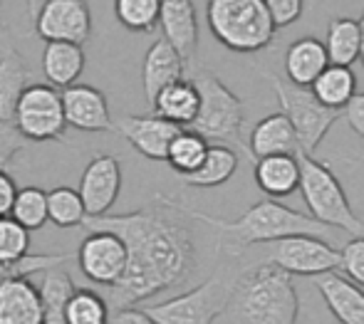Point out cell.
<instances>
[{"label":"cell","instance_id":"14","mask_svg":"<svg viewBox=\"0 0 364 324\" xmlns=\"http://www.w3.org/2000/svg\"><path fill=\"white\" fill-rule=\"evenodd\" d=\"M112 131L124 136L141 156L151 158V161H166L168 144L181 131V126L156 114H124L112 119Z\"/></svg>","mask_w":364,"mask_h":324},{"label":"cell","instance_id":"35","mask_svg":"<svg viewBox=\"0 0 364 324\" xmlns=\"http://www.w3.org/2000/svg\"><path fill=\"white\" fill-rule=\"evenodd\" d=\"M75 255L70 253H38V255H25V258L15 262H0V282L5 280H28L30 275H43L45 270L53 267H63L65 262H70Z\"/></svg>","mask_w":364,"mask_h":324},{"label":"cell","instance_id":"36","mask_svg":"<svg viewBox=\"0 0 364 324\" xmlns=\"http://www.w3.org/2000/svg\"><path fill=\"white\" fill-rule=\"evenodd\" d=\"M30 250V233L10 215L0 218V262H15Z\"/></svg>","mask_w":364,"mask_h":324},{"label":"cell","instance_id":"13","mask_svg":"<svg viewBox=\"0 0 364 324\" xmlns=\"http://www.w3.org/2000/svg\"><path fill=\"white\" fill-rule=\"evenodd\" d=\"M122 191V163L117 156L109 153H100L85 166L80 176V193L85 213L90 218L97 215H107L109 208L117 203Z\"/></svg>","mask_w":364,"mask_h":324},{"label":"cell","instance_id":"15","mask_svg":"<svg viewBox=\"0 0 364 324\" xmlns=\"http://www.w3.org/2000/svg\"><path fill=\"white\" fill-rule=\"evenodd\" d=\"M68 126L77 131L100 134L112 131V114L107 97L92 85H73L60 92Z\"/></svg>","mask_w":364,"mask_h":324},{"label":"cell","instance_id":"4","mask_svg":"<svg viewBox=\"0 0 364 324\" xmlns=\"http://www.w3.org/2000/svg\"><path fill=\"white\" fill-rule=\"evenodd\" d=\"M198 90V114L188 129L196 131L206 141H216L220 146L243 148L250 158L248 146L243 144V102L233 90L223 85L211 70L196 67L191 77Z\"/></svg>","mask_w":364,"mask_h":324},{"label":"cell","instance_id":"27","mask_svg":"<svg viewBox=\"0 0 364 324\" xmlns=\"http://www.w3.org/2000/svg\"><path fill=\"white\" fill-rule=\"evenodd\" d=\"M75 282L70 272L63 267H53V270L43 272V282L38 287L40 305H43L45 324H65V312L75 295Z\"/></svg>","mask_w":364,"mask_h":324},{"label":"cell","instance_id":"39","mask_svg":"<svg viewBox=\"0 0 364 324\" xmlns=\"http://www.w3.org/2000/svg\"><path fill=\"white\" fill-rule=\"evenodd\" d=\"M263 3H265V8H268L275 30L297 23L302 10H305V0H263Z\"/></svg>","mask_w":364,"mask_h":324},{"label":"cell","instance_id":"41","mask_svg":"<svg viewBox=\"0 0 364 324\" xmlns=\"http://www.w3.org/2000/svg\"><path fill=\"white\" fill-rule=\"evenodd\" d=\"M15 193H18V186H15L13 176H10L8 171H0V218L10 215Z\"/></svg>","mask_w":364,"mask_h":324},{"label":"cell","instance_id":"5","mask_svg":"<svg viewBox=\"0 0 364 324\" xmlns=\"http://www.w3.org/2000/svg\"><path fill=\"white\" fill-rule=\"evenodd\" d=\"M211 35L230 53H260L275 40L263 0H206Z\"/></svg>","mask_w":364,"mask_h":324},{"label":"cell","instance_id":"26","mask_svg":"<svg viewBox=\"0 0 364 324\" xmlns=\"http://www.w3.org/2000/svg\"><path fill=\"white\" fill-rule=\"evenodd\" d=\"M235 168H238V153H235V148L213 144V146H208L201 166H198L196 171L186 173V176H178V178H181L186 186H193V188H216V186H223L225 181H230Z\"/></svg>","mask_w":364,"mask_h":324},{"label":"cell","instance_id":"37","mask_svg":"<svg viewBox=\"0 0 364 324\" xmlns=\"http://www.w3.org/2000/svg\"><path fill=\"white\" fill-rule=\"evenodd\" d=\"M340 270L347 280L364 287V238H352L340 250Z\"/></svg>","mask_w":364,"mask_h":324},{"label":"cell","instance_id":"9","mask_svg":"<svg viewBox=\"0 0 364 324\" xmlns=\"http://www.w3.org/2000/svg\"><path fill=\"white\" fill-rule=\"evenodd\" d=\"M13 124L25 141H63L68 122L60 90L50 85H30L15 107Z\"/></svg>","mask_w":364,"mask_h":324},{"label":"cell","instance_id":"33","mask_svg":"<svg viewBox=\"0 0 364 324\" xmlns=\"http://www.w3.org/2000/svg\"><path fill=\"white\" fill-rule=\"evenodd\" d=\"M109 305L100 292L82 287L75 290L73 300L65 312V324H107L109 320Z\"/></svg>","mask_w":364,"mask_h":324},{"label":"cell","instance_id":"31","mask_svg":"<svg viewBox=\"0 0 364 324\" xmlns=\"http://www.w3.org/2000/svg\"><path fill=\"white\" fill-rule=\"evenodd\" d=\"M10 218L20 223L25 230H40L48 223V191L38 186H25L18 188L10 208Z\"/></svg>","mask_w":364,"mask_h":324},{"label":"cell","instance_id":"44","mask_svg":"<svg viewBox=\"0 0 364 324\" xmlns=\"http://www.w3.org/2000/svg\"><path fill=\"white\" fill-rule=\"evenodd\" d=\"M357 25H360V63L364 67V10H362V18L357 20Z\"/></svg>","mask_w":364,"mask_h":324},{"label":"cell","instance_id":"45","mask_svg":"<svg viewBox=\"0 0 364 324\" xmlns=\"http://www.w3.org/2000/svg\"><path fill=\"white\" fill-rule=\"evenodd\" d=\"M3 3H5V0H0V8H3Z\"/></svg>","mask_w":364,"mask_h":324},{"label":"cell","instance_id":"24","mask_svg":"<svg viewBox=\"0 0 364 324\" xmlns=\"http://www.w3.org/2000/svg\"><path fill=\"white\" fill-rule=\"evenodd\" d=\"M85 50L70 43H48L43 50V75L55 90H68L77 85L85 72Z\"/></svg>","mask_w":364,"mask_h":324},{"label":"cell","instance_id":"11","mask_svg":"<svg viewBox=\"0 0 364 324\" xmlns=\"http://www.w3.org/2000/svg\"><path fill=\"white\" fill-rule=\"evenodd\" d=\"M35 35L45 43L85 45L92 38V10L87 0H50L35 18Z\"/></svg>","mask_w":364,"mask_h":324},{"label":"cell","instance_id":"46","mask_svg":"<svg viewBox=\"0 0 364 324\" xmlns=\"http://www.w3.org/2000/svg\"><path fill=\"white\" fill-rule=\"evenodd\" d=\"M362 163H364V158H362Z\"/></svg>","mask_w":364,"mask_h":324},{"label":"cell","instance_id":"2","mask_svg":"<svg viewBox=\"0 0 364 324\" xmlns=\"http://www.w3.org/2000/svg\"><path fill=\"white\" fill-rule=\"evenodd\" d=\"M223 315L233 324H297L300 302L295 282L275 265H255L230 285Z\"/></svg>","mask_w":364,"mask_h":324},{"label":"cell","instance_id":"34","mask_svg":"<svg viewBox=\"0 0 364 324\" xmlns=\"http://www.w3.org/2000/svg\"><path fill=\"white\" fill-rule=\"evenodd\" d=\"M161 0H114V15L132 33H151L159 23Z\"/></svg>","mask_w":364,"mask_h":324},{"label":"cell","instance_id":"8","mask_svg":"<svg viewBox=\"0 0 364 324\" xmlns=\"http://www.w3.org/2000/svg\"><path fill=\"white\" fill-rule=\"evenodd\" d=\"M230 287L220 277L201 282L183 295L144 307L154 324H213L225 312Z\"/></svg>","mask_w":364,"mask_h":324},{"label":"cell","instance_id":"7","mask_svg":"<svg viewBox=\"0 0 364 324\" xmlns=\"http://www.w3.org/2000/svg\"><path fill=\"white\" fill-rule=\"evenodd\" d=\"M268 82L273 85L275 94H278L280 109L288 117L292 131H295L297 146L300 153L312 156L317 146L322 144V139L327 136V131L332 129L342 112L327 109L325 104L317 102V97L310 92V87H295L290 82H283L275 75H265Z\"/></svg>","mask_w":364,"mask_h":324},{"label":"cell","instance_id":"21","mask_svg":"<svg viewBox=\"0 0 364 324\" xmlns=\"http://www.w3.org/2000/svg\"><path fill=\"white\" fill-rule=\"evenodd\" d=\"M327 65H330L327 50L317 38L295 40L285 53V75L295 87H312V82L327 70Z\"/></svg>","mask_w":364,"mask_h":324},{"label":"cell","instance_id":"20","mask_svg":"<svg viewBox=\"0 0 364 324\" xmlns=\"http://www.w3.org/2000/svg\"><path fill=\"white\" fill-rule=\"evenodd\" d=\"M250 161H258L265 156H278V153H300L297 146L295 131H292L288 117L283 112L278 114H268L265 119H260L250 131Z\"/></svg>","mask_w":364,"mask_h":324},{"label":"cell","instance_id":"12","mask_svg":"<svg viewBox=\"0 0 364 324\" xmlns=\"http://www.w3.org/2000/svg\"><path fill=\"white\" fill-rule=\"evenodd\" d=\"M77 262L87 280L114 287L127 267V248L114 233H90L77 250Z\"/></svg>","mask_w":364,"mask_h":324},{"label":"cell","instance_id":"3","mask_svg":"<svg viewBox=\"0 0 364 324\" xmlns=\"http://www.w3.org/2000/svg\"><path fill=\"white\" fill-rule=\"evenodd\" d=\"M191 220H201V223L216 228L220 235L230 240L238 248L245 245H260V243H275L280 238H290V235H312V238H322L327 235V225L317 223L315 218L305 213L288 208V205L278 203L273 198H265L260 203L250 205L240 218L235 220H220L213 215L198 213V210L188 208Z\"/></svg>","mask_w":364,"mask_h":324},{"label":"cell","instance_id":"1","mask_svg":"<svg viewBox=\"0 0 364 324\" xmlns=\"http://www.w3.org/2000/svg\"><path fill=\"white\" fill-rule=\"evenodd\" d=\"M82 228L90 233H114L127 248L122 280L109 287L112 310L134 307L136 302L178 287L196 270L191 215L183 203L156 195L151 203L119 215H87Z\"/></svg>","mask_w":364,"mask_h":324},{"label":"cell","instance_id":"42","mask_svg":"<svg viewBox=\"0 0 364 324\" xmlns=\"http://www.w3.org/2000/svg\"><path fill=\"white\" fill-rule=\"evenodd\" d=\"M107 324H154L151 317L144 310H136V307H124V310H114L109 315Z\"/></svg>","mask_w":364,"mask_h":324},{"label":"cell","instance_id":"19","mask_svg":"<svg viewBox=\"0 0 364 324\" xmlns=\"http://www.w3.org/2000/svg\"><path fill=\"white\" fill-rule=\"evenodd\" d=\"M0 324H45L38 287L30 280L0 282Z\"/></svg>","mask_w":364,"mask_h":324},{"label":"cell","instance_id":"6","mask_svg":"<svg viewBox=\"0 0 364 324\" xmlns=\"http://www.w3.org/2000/svg\"><path fill=\"white\" fill-rule=\"evenodd\" d=\"M297 163H300V193L310 210V218L327 228H340L355 238H364V220L352 210L345 188L330 171V166L307 153H297Z\"/></svg>","mask_w":364,"mask_h":324},{"label":"cell","instance_id":"25","mask_svg":"<svg viewBox=\"0 0 364 324\" xmlns=\"http://www.w3.org/2000/svg\"><path fill=\"white\" fill-rule=\"evenodd\" d=\"M151 107L156 117L183 129V126H191V122L198 114V90L191 80L183 77V80L164 87L156 94V99L151 102Z\"/></svg>","mask_w":364,"mask_h":324},{"label":"cell","instance_id":"17","mask_svg":"<svg viewBox=\"0 0 364 324\" xmlns=\"http://www.w3.org/2000/svg\"><path fill=\"white\" fill-rule=\"evenodd\" d=\"M327 310L340 324H364V290L337 272H325L315 280Z\"/></svg>","mask_w":364,"mask_h":324},{"label":"cell","instance_id":"29","mask_svg":"<svg viewBox=\"0 0 364 324\" xmlns=\"http://www.w3.org/2000/svg\"><path fill=\"white\" fill-rule=\"evenodd\" d=\"M327 60L330 65L352 67V63L360 60V25L352 18H335L327 25L325 43Z\"/></svg>","mask_w":364,"mask_h":324},{"label":"cell","instance_id":"40","mask_svg":"<svg viewBox=\"0 0 364 324\" xmlns=\"http://www.w3.org/2000/svg\"><path fill=\"white\" fill-rule=\"evenodd\" d=\"M342 114H345L347 124L355 129V134H360L364 139V92L362 94H355L350 102H347V107L342 109Z\"/></svg>","mask_w":364,"mask_h":324},{"label":"cell","instance_id":"16","mask_svg":"<svg viewBox=\"0 0 364 324\" xmlns=\"http://www.w3.org/2000/svg\"><path fill=\"white\" fill-rule=\"evenodd\" d=\"M164 40L178 53L186 65L193 63L198 50V20L191 0H161L159 23Z\"/></svg>","mask_w":364,"mask_h":324},{"label":"cell","instance_id":"23","mask_svg":"<svg viewBox=\"0 0 364 324\" xmlns=\"http://www.w3.org/2000/svg\"><path fill=\"white\" fill-rule=\"evenodd\" d=\"M30 80L33 70L28 60L15 48H5V53L0 55V122H13L15 107L30 87Z\"/></svg>","mask_w":364,"mask_h":324},{"label":"cell","instance_id":"43","mask_svg":"<svg viewBox=\"0 0 364 324\" xmlns=\"http://www.w3.org/2000/svg\"><path fill=\"white\" fill-rule=\"evenodd\" d=\"M45 3H50V0H25V5H28V18L35 23V18H38L40 8H43Z\"/></svg>","mask_w":364,"mask_h":324},{"label":"cell","instance_id":"22","mask_svg":"<svg viewBox=\"0 0 364 324\" xmlns=\"http://www.w3.org/2000/svg\"><path fill=\"white\" fill-rule=\"evenodd\" d=\"M255 183L270 198H285L300 188V163L297 153H278L255 161Z\"/></svg>","mask_w":364,"mask_h":324},{"label":"cell","instance_id":"32","mask_svg":"<svg viewBox=\"0 0 364 324\" xmlns=\"http://www.w3.org/2000/svg\"><path fill=\"white\" fill-rule=\"evenodd\" d=\"M87 213L77 188L58 186L48 193V220L58 228H80Z\"/></svg>","mask_w":364,"mask_h":324},{"label":"cell","instance_id":"30","mask_svg":"<svg viewBox=\"0 0 364 324\" xmlns=\"http://www.w3.org/2000/svg\"><path fill=\"white\" fill-rule=\"evenodd\" d=\"M208 146H211V144H208L203 136H198L196 131L181 129L176 136H173V141L168 144L166 163L178 173V176H186V173L196 171V168L201 166Z\"/></svg>","mask_w":364,"mask_h":324},{"label":"cell","instance_id":"18","mask_svg":"<svg viewBox=\"0 0 364 324\" xmlns=\"http://www.w3.org/2000/svg\"><path fill=\"white\" fill-rule=\"evenodd\" d=\"M183 75H186V63L178 58L176 50L164 38L154 40L144 55V65H141V87H144L149 104L156 99V94L164 87L183 80Z\"/></svg>","mask_w":364,"mask_h":324},{"label":"cell","instance_id":"28","mask_svg":"<svg viewBox=\"0 0 364 324\" xmlns=\"http://www.w3.org/2000/svg\"><path fill=\"white\" fill-rule=\"evenodd\" d=\"M310 92L327 109L342 112L347 107V102L357 94V77L352 72V67L327 65V70L312 82Z\"/></svg>","mask_w":364,"mask_h":324},{"label":"cell","instance_id":"38","mask_svg":"<svg viewBox=\"0 0 364 324\" xmlns=\"http://www.w3.org/2000/svg\"><path fill=\"white\" fill-rule=\"evenodd\" d=\"M25 148H28V141L15 129L13 122H0V171H8V166Z\"/></svg>","mask_w":364,"mask_h":324},{"label":"cell","instance_id":"10","mask_svg":"<svg viewBox=\"0 0 364 324\" xmlns=\"http://www.w3.org/2000/svg\"><path fill=\"white\" fill-rule=\"evenodd\" d=\"M265 262L280 267L288 275H325L335 272L340 267V250H335L330 243L312 235H290L280 238L275 243H268Z\"/></svg>","mask_w":364,"mask_h":324}]
</instances>
